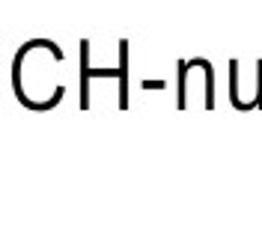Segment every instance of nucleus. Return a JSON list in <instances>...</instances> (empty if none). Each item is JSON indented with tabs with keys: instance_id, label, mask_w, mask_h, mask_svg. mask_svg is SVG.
Instances as JSON below:
<instances>
[]
</instances>
